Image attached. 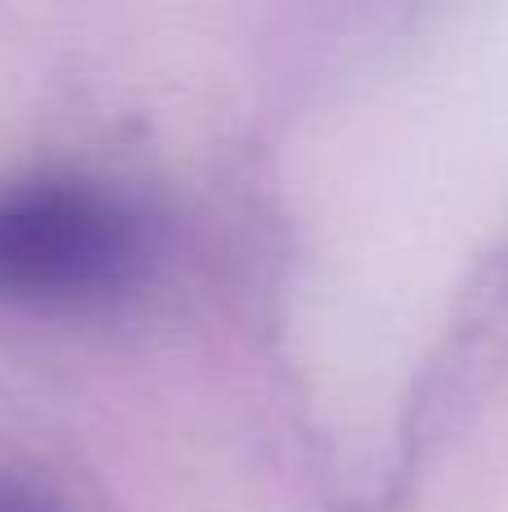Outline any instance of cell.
Here are the masks:
<instances>
[{
    "mask_svg": "<svg viewBox=\"0 0 508 512\" xmlns=\"http://www.w3.org/2000/svg\"><path fill=\"white\" fill-rule=\"evenodd\" d=\"M144 212L86 176H32L0 189V301L32 310L99 306L144 274Z\"/></svg>",
    "mask_w": 508,
    "mask_h": 512,
    "instance_id": "1",
    "label": "cell"
},
{
    "mask_svg": "<svg viewBox=\"0 0 508 512\" xmlns=\"http://www.w3.org/2000/svg\"><path fill=\"white\" fill-rule=\"evenodd\" d=\"M0 512H63L59 499H50L36 481L0 472Z\"/></svg>",
    "mask_w": 508,
    "mask_h": 512,
    "instance_id": "2",
    "label": "cell"
}]
</instances>
